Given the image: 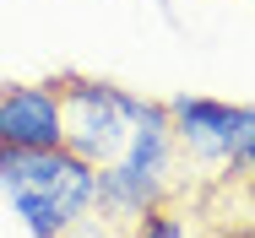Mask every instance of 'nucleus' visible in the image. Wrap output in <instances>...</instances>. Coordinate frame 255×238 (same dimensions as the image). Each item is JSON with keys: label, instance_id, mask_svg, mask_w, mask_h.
I'll return each mask as SVG.
<instances>
[{"label": "nucleus", "instance_id": "6e6552de", "mask_svg": "<svg viewBox=\"0 0 255 238\" xmlns=\"http://www.w3.org/2000/svg\"><path fill=\"white\" fill-rule=\"evenodd\" d=\"M228 238H250V233H228Z\"/></svg>", "mask_w": 255, "mask_h": 238}, {"label": "nucleus", "instance_id": "423d86ee", "mask_svg": "<svg viewBox=\"0 0 255 238\" xmlns=\"http://www.w3.org/2000/svg\"><path fill=\"white\" fill-rule=\"evenodd\" d=\"M125 238H190V217L168 200V206H152V211H141L136 222H130V233Z\"/></svg>", "mask_w": 255, "mask_h": 238}, {"label": "nucleus", "instance_id": "f257e3e1", "mask_svg": "<svg viewBox=\"0 0 255 238\" xmlns=\"http://www.w3.org/2000/svg\"><path fill=\"white\" fill-rule=\"evenodd\" d=\"M0 190L33 238H71V228L103 200L98 168L82 162L71 146H44V152L0 146Z\"/></svg>", "mask_w": 255, "mask_h": 238}, {"label": "nucleus", "instance_id": "20e7f679", "mask_svg": "<svg viewBox=\"0 0 255 238\" xmlns=\"http://www.w3.org/2000/svg\"><path fill=\"white\" fill-rule=\"evenodd\" d=\"M0 146H5V152L65 146L60 76H54V81H5V87H0Z\"/></svg>", "mask_w": 255, "mask_h": 238}, {"label": "nucleus", "instance_id": "0eeeda50", "mask_svg": "<svg viewBox=\"0 0 255 238\" xmlns=\"http://www.w3.org/2000/svg\"><path fill=\"white\" fill-rule=\"evenodd\" d=\"M223 173L255 184V103H239V136H234V157H228Z\"/></svg>", "mask_w": 255, "mask_h": 238}, {"label": "nucleus", "instance_id": "7ed1b4c3", "mask_svg": "<svg viewBox=\"0 0 255 238\" xmlns=\"http://www.w3.org/2000/svg\"><path fill=\"white\" fill-rule=\"evenodd\" d=\"M136 114H141V97L98 81V76H60V119H65V146L82 157V162H114L120 146L130 141L136 130Z\"/></svg>", "mask_w": 255, "mask_h": 238}, {"label": "nucleus", "instance_id": "f03ea898", "mask_svg": "<svg viewBox=\"0 0 255 238\" xmlns=\"http://www.w3.org/2000/svg\"><path fill=\"white\" fill-rule=\"evenodd\" d=\"M174 162H179V141H174L168 103L141 97V114H136L130 141L120 146L114 162L98 168L103 206L120 211V217H141V211H152V206H168V200H174Z\"/></svg>", "mask_w": 255, "mask_h": 238}, {"label": "nucleus", "instance_id": "39448f33", "mask_svg": "<svg viewBox=\"0 0 255 238\" xmlns=\"http://www.w3.org/2000/svg\"><path fill=\"white\" fill-rule=\"evenodd\" d=\"M168 119H174V141H179V152L190 162L228 168L234 136H239V103H223V97H174Z\"/></svg>", "mask_w": 255, "mask_h": 238}]
</instances>
